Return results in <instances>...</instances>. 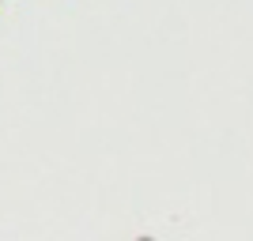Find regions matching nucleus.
I'll return each instance as SVG.
<instances>
[]
</instances>
